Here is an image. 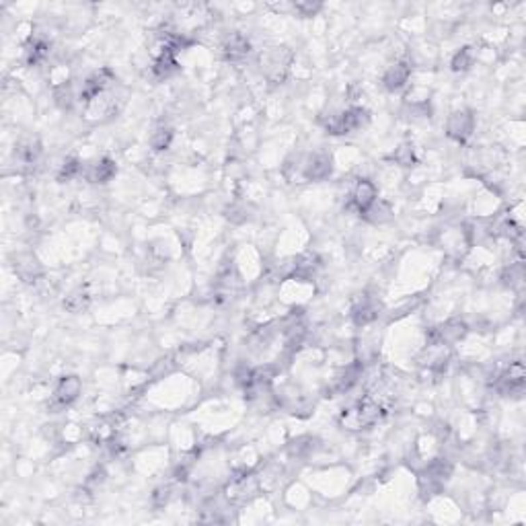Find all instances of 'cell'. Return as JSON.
Masks as SVG:
<instances>
[{"label": "cell", "instance_id": "8", "mask_svg": "<svg viewBox=\"0 0 526 526\" xmlns=\"http://www.w3.org/2000/svg\"><path fill=\"white\" fill-rule=\"evenodd\" d=\"M331 157L327 152H314L301 165V173L307 181H323L331 175Z\"/></svg>", "mask_w": 526, "mask_h": 526}, {"label": "cell", "instance_id": "5", "mask_svg": "<svg viewBox=\"0 0 526 526\" xmlns=\"http://www.w3.org/2000/svg\"><path fill=\"white\" fill-rule=\"evenodd\" d=\"M81 393H83V381H81L79 376H74V374L62 376V378L58 381V385H56L51 397H49V403H47V405H49V409L60 411V409L72 405V403L81 397Z\"/></svg>", "mask_w": 526, "mask_h": 526}, {"label": "cell", "instance_id": "18", "mask_svg": "<svg viewBox=\"0 0 526 526\" xmlns=\"http://www.w3.org/2000/svg\"><path fill=\"white\" fill-rule=\"evenodd\" d=\"M473 64H475V49L469 47V45H467V47H461V49L454 54L452 62H450V66H452L454 72H467Z\"/></svg>", "mask_w": 526, "mask_h": 526}, {"label": "cell", "instance_id": "16", "mask_svg": "<svg viewBox=\"0 0 526 526\" xmlns=\"http://www.w3.org/2000/svg\"><path fill=\"white\" fill-rule=\"evenodd\" d=\"M362 218L372 222V224H385V222H389V220L393 218V210H391V206H389L387 202L376 200V202L362 214Z\"/></svg>", "mask_w": 526, "mask_h": 526}, {"label": "cell", "instance_id": "21", "mask_svg": "<svg viewBox=\"0 0 526 526\" xmlns=\"http://www.w3.org/2000/svg\"><path fill=\"white\" fill-rule=\"evenodd\" d=\"M81 173H83V163H81L77 157H68V159L60 165L58 181H70V179L79 177Z\"/></svg>", "mask_w": 526, "mask_h": 526}, {"label": "cell", "instance_id": "14", "mask_svg": "<svg viewBox=\"0 0 526 526\" xmlns=\"http://www.w3.org/2000/svg\"><path fill=\"white\" fill-rule=\"evenodd\" d=\"M177 70H179V64H177L173 54H161V56H157L154 62H152V77H154L157 81H167V79H171Z\"/></svg>", "mask_w": 526, "mask_h": 526}, {"label": "cell", "instance_id": "4", "mask_svg": "<svg viewBox=\"0 0 526 526\" xmlns=\"http://www.w3.org/2000/svg\"><path fill=\"white\" fill-rule=\"evenodd\" d=\"M376 200H378V189H376V185H374L370 179H356V183L351 185L346 208L362 216Z\"/></svg>", "mask_w": 526, "mask_h": 526}, {"label": "cell", "instance_id": "10", "mask_svg": "<svg viewBox=\"0 0 526 526\" xmlns=\"http://www.w3.org/2000/svg\"><path fill=\"white\" fill-rule=\"evenodd\" d=\"M222 54H224V58H226L228 62H241V60H245V58L251 54V42H249L243 33L234 31V33H230V35L224 40V44H222Z\"/></svg>", "mask_w": 526, "mask_h": 526}, {"label": "cell", "instance_id": "17", "mask_svg": "<svg viewBox=\"0 0 526 526\" xmlns=\"http://www.w3.org/2000/svg\"><path fill=\"white\" fill-rule=\"evenodd\" d=\"M15 269H17V273H19L25 282H35V280L40 278V273H42L40 263L35 262L31 255L19 257V262H17V265H15Z\"/></svg>", "mask_w": 526, "mask_h": 526}, {"label": "cell", "instance_id": "1", "mask_svg": "<svg viewBox=\"0 0 526 526\" xmlns=\"http://www.w3.org/2000/svg\"><path fill=\"white\" fill-rule=\"evenodd\" d=\"M381 417H383V407L378 405V401H374L372 397H364L356 405L342 411L340 424L346 430H364V428L374 426Z\"/></svg>", "mask_w": 526, "mask_h": 526}, {"label": "cell", "instance_id": "13", "mask_svg": "<svg viewBox=\"0 0 526 526\" xmlns=\"http://www.w3.org/2000/svg\"><path fill=\"white\" fill-rule=\"evenodd\" d=\"M118 173V165L115 161H111L109 157H103L99 161H95L87 171V179L90 183H107L111 181Z\"/></svg>", "mask_w": 526, "mask_h": 526}, {"label": "cell", "instance_id": "20", "mask_svg": "<svg viewBox=\"0 0 526 526\" xmlns=\"http://www.w3.org/2000/svg\"><path fill=\"white\" fill-rule=\"evenodd\" d=\"M88 303H90L88 292L87 290H83V288H79V290H74V292H70V294L66 296L64 308L70 310V312H83V310H87Z\"/></svg>", "mask_w": 526, "mask_h": 526}, {"label": "cell", "instance_id": "3", "mask_svg": "<svg viewBox=\"0 0 526 526\" xmlns=\"http://www.w3.org/2000/svg\"><path fill=\"white\" fill-rule=\"evenodd\" d=\"M292 51L288 47H269L265 49L260 58V64H262V72L263 77L278 85V83H284V79L288 77V70L292 66Z\"/></svg>", "mask_w": 526, "mask_h": 526}, {"label": "cell", "instance_id": "6", "mask_svg": "<svg viewBox=\"0 0 526 526\" xmlns=\"http://www.w3.org/2000/svg\"><path fill=\"white\" fill-rule=\"evenodd\" d=\"M257 489H260V481H257V477H255V475H251V473H247V471H241V473H237V475L230 479V483L226 485L224 495H226V500H228V502H232V504H241V502L251 500V497L257 493Z\"/></svg>", "mask_w": 526, "mask_h": 526}, {"label": "cell", "instance_id": "2", "mask_svg": "<svg viewBox=\"0 0 526 526\" xmlns=\"http://www.w3.org/2000/svg\"><path fill=\"white\" fill-rule=\"evenodd\" d=\"M368 122H370V113L364 107L353 105V107H348V109H344L340 113H331L329 118H325L323 126L333 136H344V134H351V132H358L360 128H364Z\"/></svg>", "mask_w": 526, "mask_h": 526}, {"label": "cell", "instance_id": "19", "mask_svg": "<svg viewBox=\"0 0 526 526\" xmlns=\"http://www.w3.org/2000/svg\"><path fill=\"white\" fill-rule=\"evenodd\" d=\"M173 142V130L167 128V126H159L154 128V132L150 134V146L157 150V152H163L171 146Z\"/></svg>", "mask_w": 526, "mask_h": 526}, {"label": "cell", "instance_id": "22", "mask_svg": "<svg viewBox=\"0 0 526 526\" xmlns=\"http://www.w3.org/2000/svg\"><path fill=\"white\" fill-rule=\"evenodd\" d=\"M393 161L401 167H411L415 163V148L411 142H403L393 152Z\"/></svg>", "mask_w": 526, "mask_h": 526}, {"label": "cell", "instance_id": "9", "mask_svg": "<svg viewBox=\"0 0 526 526\" xmlns=\"http://www.w3.org/2000/svg\"><path fill=\"white\" fill-rule=\"evenodd\" d=\"M409 79H411V64L407 60H397L394 64H391L385 70V74H383V87L394 93V90L405 87L409 83Z\"/></svg>", "mask_w": 526, "mask_h": 526}, {"label": "cell", "instance_id": "23", "mask_svg": "<svg viewBox=\"0 0 526 526\" xmlns=\"http://www.w3.org/2000/svg\"><path fill=\"white\" fill-rule=\"evenodd\" d=\"M292 8L301 17H314L321 10V2H294Z\"/></svg>", "mask_w": 526, "mask_h": 526}, {"label": "cell", "instance_id": "24", "mask_svg": "<svg viewBox=\"0 0 526 526\" xmlns=\"http://www.w3.org/2000/svg\"><path fill=\"white\" fill-rule=\"evenodd\" d=\"M169 495H171V491H169V487H163V489H157L154 493H152V502H154V506H165L167 502H169Z\"/></svg>", "mask_w": 526, "mask_h": 526}, {"label": "cell", "instance_id": "11", "mask_svg": "<svg viewBox=\"0 0 526 526\" xmlns=\"http://www.w3.org/2000/svg\"><path fill=\"white\" fill-rule=\"evenodd\" d=\"M40 154H42V146H40L38 138H23L15 150V157L21 163V167H33L38 163Z\"/></svg>", "mask_w": 526, "mask_h": 526}, {"label": "cell", "instance_id": "7", "mask_svg": "<svg viewBox=\"0 0 526 526\" xmlns=\"http://www.w3.org/2000/svg\"><path fill=\"white\" fill-rule=\"evenodd\" d=\"M473 132H475V118L469 109H456L448 115L446 134L454 142H459V144L467 142L473 136Z\"/></svg>", "mask_w": 526, "mask_h": 526}, {"label": "cell", "instance_id": "12", "mask_svg": "<svg viewBox=\"0 0 526 526\" xmlns=\"http://www.w3.org/2000/svg\"><path fill=\"white\" fill-rule=\"evenodd\" d=\"M23 56H25L27 66H38L40 62H44L45 58L49 56V42L42 35H31L29 42L25 44Z\"/></svg>", "mask_w": 526, "mask_h": 526}, {"label": "cell", "instance_id": "15", "mask_svg": "<svg viewBox=\"0 0 526 526\" xmlns=\"http://www.w3.org/2000/svg\"><path fill=\"white\" fill-rule=\"evenodd\" d=\"M376 317H378V307L372 301H368V298H364L362 303H358L353 307V310H351V319H353V323L358 327H364V325L372 323Z\"/></svg>", "mask_w": 526, "mask_h": 526}]
</instances>
